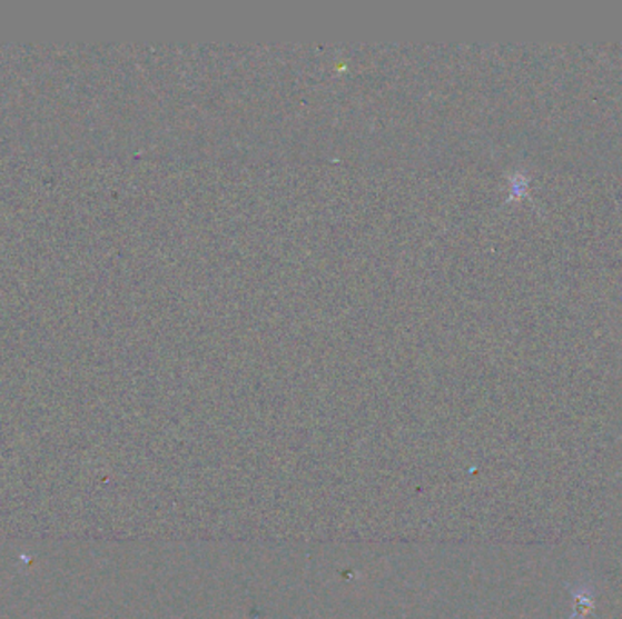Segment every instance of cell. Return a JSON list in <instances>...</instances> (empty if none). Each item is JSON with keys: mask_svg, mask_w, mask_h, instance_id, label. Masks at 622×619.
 Segmentation results:
<instances>
[{"mask_svg": "<svg viewBox=\"0 0 622 619\" xmlns=\"http://www.w3.org/2000/svg\"><path fill=\"white\" fill-rule=\"evenodd\" d=\"M573 615L570 619H588L595 607V590L592 585L579 583L572 587Z\"/></svg>", "mask_w": 622, "mask_h": 619, "instance_id": "6da1fadb", "label": "cell"}]
</instances>
